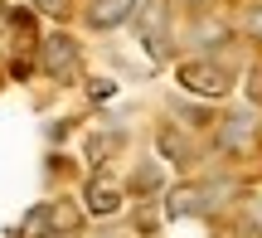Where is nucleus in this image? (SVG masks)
I'll list each match as a JSON object with an SVG mask.
<instances>
[{"instance_id": "nucleus-1", "label": "nucleus", "mask_w": 262, "mask_h": 238, "mask_svg": "<svg viewBox=\"0 0 262 238\" xmlns=\"http://www.w3.org/2000/svg\"><path fill=\"white\" fill-rule=\"evenodd\" d=\"M175 83L185 88V93L214 102V97H228V93H233L238 68L224 63L219 54H199V58H180V63H175Z\"/></svg>"}, {"instance_id": "nucleus-2", "label": "nucleus", "mask_w": 262, "mask_h": 238, "mask_svg": "<svg viewBox=\"0 0 262 238\" xmlns=\"http://www.w3.org/2000/svg\"><path fill=\"white\" fill-rule=\"evenodd\" d=\"M39 63H44V73L54 78V83H73V78L83 73V44H78L68 29H54V34L39 44Z\"/></svg>"}, {"instance_id": "nucleus-3", "label": "nucleus", "mask_w": 262, "mask_h": 238, "mask_svg": "<svg viewBox=\"0 0 262 238\" xmlns=\"http://www.w3.org/2000/svg\"><path fill=\"white\" fill-rule=\"evenodd\" d=\"M257 132H262V122H257V107H233V112H228L224 122H219V151H228V156H243V151H253Z\"/></svg>"}, {"instance_id": "nucleus-4", "label": "nucleus", "mask_w": 262, "mask_h": 238, "mask_svg": "<svg viewBox=\"0 0 262 238\" xmlns=\"http://www.w3.org/2000/svg\"><path fill=\"white\" fill-rule=\"evenodd\" d=\"M122 204H126V194H122L117 180H107V175H93V180H88L83 209L93 214V219H112V214H122Z\"/></svg>"}, {"instance_id": "nucleus-5", "label": "nucleus", "mask_w": 262, "mask_h": 238, "mask_svg": "<svg viewBox=\"0 0 262 238\" xmlns=\"http://www.w3.org/2000/svg\"><path fill=\"white\" fill-rule=\"evenodd\" d=\"M156 151H160V161H170V165H180V170H185V165H194L199 161V151H194V141H189L185 132H180V126H160L156 132Z\"/></svg>"}, {"instance_id": "nucleus-6", "label": "nucleus", "mask_w": 262, "mask_h": 238, "mask_svg": "<svg viewBox=\"0 0 262 238\" xmlns=\"http://www.w3.org/2000/svg\"><path fill=\"white\" fill-rule=\"evenodd\" d=\"M136 5L141 0H93L88 5V25L93 29H117V25H126L136 15Z\"/></svg>"}, {"instance_id": "nucleus-7", "label": "nucleus", "mask_w": 262, "mask_h": 238, "mask_svg": "<svg viewBox=\"0 0 262 238\" xmlns=\"http://www.w3.org/2000/svg\"><path fill=\"white\" fill-rule=\"evenodd\" d=\"M238 194V180H224V175H209L199 180V214H219L228 200Z\"/></svg>"}, {"instance_id": "nucleus-8", "label": "nucleus", "mask_w": 262, "mask_h": 238, "mask_svg": "<svg viewBox=\"0 0 262 238\" xmlns=\"http://www.w3.org/2000/svg\"><path fill=\"white\" fill-rule=\"evenodd\" d=\"M160 190H165V170H160V161H141L136 170H131V194H136V200H156Z\"/></svg>"}, {"instance_id": "nucleus-9", "label": "nucleus", "mask_w": 262, "mask_h": 238, "mask_svg": "<svg viewBox=\"0 0 262 238\" xmlns=\"http://www.w3.org/2000/svg\"><path fill=\"white\" fill-rule=\"evenodd\" d=\"M194 214H199V180L175 185L165 200V219H194Z\"/></svg>"}, {"instance_id": "nucleus-10", "label": "nucleus", "mask_w": 262, "mask_h": 238, "mask_svg": "<svg viewBox=\"0 0 262 238\" xmlns=\"http://www.w3.org/2000/svg\"><path fill=\"white\" fill-rule=\"evenodd\" d=\"M243 29H248V34H262V5H253L243 15Z\"/></svg>"}, {"instance_id": "nucleus-11", "label": "nucleus", "mask_w": 262, "mask_h": 238, "mask_svg": "<svg viewBox=\"0 0 262 238\" xmlns=\"http://www.w3.org/2000/svg\"><path fill=\"white\" fill-rule=\"evenodd\" d=\"M88 93H93L97 102H102V97H112V93H117V83H107V78H97V83H88Z\"/></svg>"}, {"instance_id": "nucleus-12", "label": "nucleus", "mask_w": 262, "mask_h": 238, "mask_svg": "<svg viewBox=\"0 0 262 238\" xmlns=\"http://www.w3.org/2000/svg\"><path fill=\"white\" fill-rule=\"evenodd\" d=\"M34 5L44 10V15H63V10H68V0H34Z\"/></svg>"}, {"instance_id": "nucleus-13", "label": "nucleus", "mask_w": 262, "mask_h": 238, "mask_svg": "<svg viewBox=\"0 0 262 238\" xmlns=\"http://www.w3.org/2000/svg\"><path fill=\"white\" fill-rule=\"evenodd\" d=\"M136 229H141V233H156L160 219H156V214H136Z\"/></svg>"}, {"instance_id": "nucleus-14", "label": "nucleus", "mask_w": 262, "mask_h": 238, "mask_svg": "<svg viewBox=\"0 0 262 238\" xmlns=\"http://www.w3.org/2000/svg\"><path fill=\"white\" fill-rule=\"evenodd\" d=\"M243 214H248V219H257V224H262V194H257V200H248V209H243Z\"/></svg>"}, {"instance_id": "nucleus-15", "label": "nucleus", "mask_w": 262, "mask_h": 238, "mask_svg": "<svg viewBox=\"0 0 262 238\" xmlns=\"http://www.w3.org/2000/svg\"><path fill=\"white\" fill-rule=\"evenodd\" d=\"M180 5H185V10H199V5H209V0H180Z\"/></svg>"}]
</instances>
